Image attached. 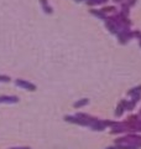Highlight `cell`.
Returning a JSON list of instances; mask_svg holds the SVG:
<instances>
[{
	"label": "cell",
	"instance_id": "cell-6",
	"mask_svg": "<svg viewBox=\"0 0 141 149\" xmlns=\"http://www.w3.org/2000/svg\"><path fill=\"white\" fill-rule=\"evenodd\" d=\"M0 81H3V82H9V81H10V78H9L8 76H0Z\"/></svg>",
	"mask_w": 141,
	"mask_h": 149
},
{
	"label": "cell",
	"instance_id": "cell-4",
	"mask_svg": "<svg viewBox=\"0 0 141 149\" xmlns=\"http://www.w3.org/2000/svg\"><path fill=\"white\" fill-rule=\"evenodd\" d=\"M41 3H42V5H44V10H45L46 13H48V14L52 13V9H51V8L48 6V4H47V0H41Z\"/></svg>",
	"mask_w": 141,
	"mask_h": 149
},
{
	"label": "cell",
	"instance_id": "cell-8",
	"mask_svg": "<svg viewBox=\"0 0 141 149\" xmlns=\"http://www.w3.org/2000/svg\"><path fill=\"white\" fill-rule=\"evenodd\" d=\"M108 149H115V148H113V147H110V148H108Z\"/></svg>",
	"mask_w": 141,
	"mask_h": 149
},
{
	"label": "cell",
	"instance_id": "cell-1",
	"mask_svg": "<svg viewBox=\"0 0 141 149\" xmlns=\"http://www.w3.org/2000/svg\"><path fill=\"white\" fill-rule=\"evenodd\" d=\"M16 85H19L20 87H24V88H27V90H30V91H34L35 90V85H32V83L30 82H27V81H22V80H17L16 81Z\"/></svg>",
	"mask_w": 141,
	"mask_h": 149
},
{
	"label": "cell",
	"instance_id": "cell-7",
	"mask_svg": "<svg viewBox=\"0 0 141 149\" xmlns=\"http://www.w3.org/2000/svg\"><path fill=\"white\" fill-rule=\"evenodd\" d=\"M11 149H30V148H11Z\"/></svg>",
	"mask_w": 141,
	"mask_h": 149
},
{
	"label": "cell",
	"instance_id": "cell-5",
	"mask_svg": "<svg viewBox=\"0 0 141 149\" xmlns=\"http://www.w3.org/2000/svg\"><path fill=\"white\" fill-rule=\"evenodd\" d=\"M86 103H88V100H81V101L76 102V104H74V107H82L83 104H86Z\"/></svg>",
	"mask_w": 141,
	"mask_h": 149
},
{
	"label": "cell",
	"instance_id": "cell-2",
	"mask_svg": "<svg viewBox=\"0 0 141 149\" xmlns=\"http://www.w3.org/2000/svg\"><path fill=\"white\" fill-rule=\"evenodd\" d=\"M0 102H17L16 97H6V96H1L0 97Z\"/></svg>",
	"mask_w": 141,
	"mask_h": 149
},
{
	"label": "cell",
	"instance_id": "cell-3",
	"mask_svg": "<svg viewBox=\"0 0 141 149\" xmlns=\"http://www.w3.org/2000/svg\"><path fill=\"white\" fill-rule=\"evenodd\" d=\"M124 108H126V101H123V102L120 103V106L118 107V109H116V116H120Z\"/></svg>",
	"mask_w": 141,
	"mask_h": 149
}]
</instances>
